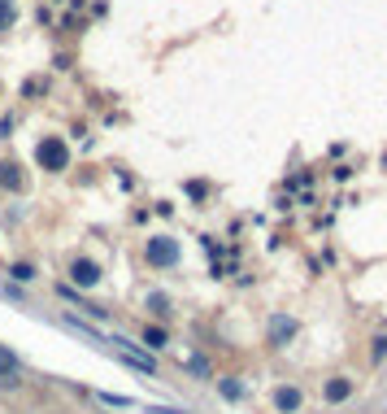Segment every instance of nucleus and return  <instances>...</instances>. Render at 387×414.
Segmentation results:
<instances>
[{"label":"nucleus","instance_id":"9b49d317","mask_svg":"<svg viewBox=\"0 0 387 414\" xmlns=\"http://www.w3.org/2000/svg\"><path fill=\"white\" fill-rule=\"evenodd\" d=\"M374 357H387V336H379V341H374Z\"/></svg>","mask_w":387,"mask_h":414},{"label":"nucleus","instance_id":"1a4fd4ad","mask_svg":"<svg viewBox=\"0 0 387 414\" xmlns=\"http://www.w3.org/2000/svg\"><path fill=\"white\" fill-rule=\"evenodd\" d=\"M13 27V0H0V35Z\"/></svg>","mask_w":387,"mask_h":414},{"label":"nucleus","instance_id":"9d476101","mask_svg":"<svg viewBox=\"0 0 387 414\" xmlns=\"http://www.w3.org/2000/svg\"><path fill=\"white\" fill-rule=\"evenodd\" d=\"M148 305H152V309H157V314H170V301H166L161 292H152V297H148Z\"/></svg>","mask_w":387,"mask_h":414},{"label":"nucleus","instance_id":"f257e3e1","mask_svg":"<svg viewBox=\"0 0 387 414\" xmlns=\"http://www.w3.org/2000/svg\"><path fill=\"white\" fill-rule=\"evenodd\" d=\"M35 158H39L44 170H66V166H70V148H66L57 136H44L39 148H35Z\"/></svg>","mask_w":387,"mask_h":414},{"label":"nucleus","instance_id":"20e7f679","mask_svg":"<svg viewBox=\"0 0 387 414\" xmlns=\"http://www.w3.org/2000/svg\"><path fill=\"white\" fill-rule=\"evenodd\" d=\"M322 397H326L331 406H340V401H348V397H352V379H348V375H335V379H326V388H322Z\"/></svg>","mask_w":387,"mask_h":414},{"label":"nucleus","instance_id":"39448f33","mask_svg":"<svg viewBox=\"0 0 387 414\" xmlns=\"http://www.w3.org/2000/svg\"><path fill=\"white\" fill-rule=\"evenodd\" d=\"M274 406H278V414H296L300 410V388H278Z\"/></svg>","mask_w":387,"mask_h":414},{"label":"nucleus","instance_id":"6e6552de","mask_svg":"<svg viewBox=\"0 0 387 414\" xmlns=\"http://www.w3.org/2000/svg\"><path fill=\"white\" fill-rule=\"evenodd\" d=\"M9 275H13L18 283H31V279H35V266H31V262H13V266H9Z\"/></svg>","mask_w":387,"mask_h":414},{"label":"nucleus","instance_id":"f03ea898","mask_svg":"<svg viewBox=\"0 0 387 414\" xmlns=\"http://www.w3.org/2000/svg\"><path fill=\"white\" fill-rule=\"evenodd\" d=\"M70 283H79V288H96L100 283V266L92 257H74L70 262Z\"/></svg>","mask_w":387,"mask_h":414},{"label":"nucleus","instance_id":"423d86ee","mask_svg":"<svg viewBox=\"0 0 387 414\" xmlns=\"http://www.w3.org/2000/svg\"><path fill=\"white\" fill-rule=\"evenodd\" d=\"M22 184H27V179H22V170H18L13 162H0V188H9V192H22Z\"/></svg>","mask_w":387,"mask_h":414},{"label":"nucleus","instance_id":"0eeeda50","mask_svg":"<svg viewBox=\"0 0 387 414\" xmlns=\"http://www.w3.org/2000/svg\"><path fill=\"white\" fill-rule=\"evenodd\" d=\"M144 345H148V349H166L170 336H166L161 327H144Z\"/></svg>","mask_w":387,"mask_h":414},{"label":"nucleus","instance_id":"7ed1b4c3","mask_svg":"<svg viewBox=\"0 0 387 414\" xmlns=\"http://www.w3.org/2000/svg\"><path fill=\"white\" fill-rule=\"evenodd\" d=\"M144 257H148V266H174L178 262V244L174 240H148Z\"/></svg>","mask_w":387,"mask_h":414}]
</instances>
